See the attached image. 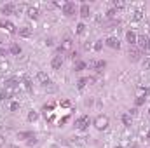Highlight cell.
Segmentation results:
<instances>
[{
	"label": "cell",
	"mask_w": 150,
	"mask_h": 148,
	"mask_svg": "<svg viewBox=\"0 0 150 148\" xmlns=\"http://www.w3.org/2000/svg\"><path fill=\"white\" fill-rule=\"evenodd\" d=\"M113 7H115V9H120V7H124V2H117V0H115V2H113Z\"/></svg>",
	"instance_id": "1f68e13d"
},
{
	"label": "cell",
	"mask_w": 150,
	"mask_h": 148,
	"mask_svg": "<svg viewBox=\"0 0 150 148\" xmlns=\"http://www.w3.org/2000/svg\"><path fill=\"white\" fill-rule=\"evenodd\" d=\"M26 14H28V18H30V19H37L38 16H40V11H38L37 7H28Z\"/></svg>",
	"instance_id": "30bf717a"
},
{
	"label": "cell",
	"mask_w": 150,
	"mask_h": 148,
	"mask_svg": "<svg viewBox=\"0 0 150 148\" xmlns=\"http://www.w3.org/2000/svg\"><path fill=\"white\" fill-rule=\"evenodd\" d=\"M145 99H147L145 96H138V98H136V106H140V105H143V103H145Z\"/></svg>",
	"instance_id": "4316f807"
},
{
	"label": "cell",
	"mask_w": 150,
	"mask_h": 148,
	"mask_svg": "<svg viewBox=\"0 0 150 148\" xmlns=\"http://www.w3.org/2000/svg\"><path fill=\"white\" fill-rule=\"evenodd\" d=\"M89 124H91V118H89L87 115H82V117H79V118H77L75 127H77V129H80V131H84V129H87V127H89Z\"/></svg>",
	"instance_id": "7a4b0ae2"
},
{
	"label": "cell",
	"mask_w": 150,
	"mask_h": 148,
	"mask_svg": "<svg viewBox=\"0 0 150 148\" xmlns=\"http://www.w3.org/2000/svg\"><path fill=\"white\" fill-rule=\"evenodd\" d=\"M149 117H150V110H149Z\"/></svg>",
	"instance_id": "f35d334b"
},
{
	"label": "cell",
	"mask_w": 150,
	"mask_h": 148,
	"mask_svg": "<svg viewBox=\"0 0 150 148\" xmlns=\"http://www.w3.org/2000/svg\"><path fill=\"white\" fill-rule=\"evenodd\" d=\"M4 143H5V138H4V136H2V134H0V148L4 147Z\"/></svg>",
	"instance_id": "d590c367"
},
{
	"label": "cell",
	"mask_w": 150,
	"mask_h": 148,
	"mask_svg": "<svg viewBox=\"0 0 150 148\" xmlns=\"http://www.w3.org/2000/svg\"><path fill=\"white\" fill-rule=\"evenodd\" d=\"M63 14H65V16H74L75 14V4L65 2V5H63Z\"/></svg>",
	"instance_id": "52a82bcc"
},
{
	"label": "cell",
	"mask_w": 150,
	"mask_h": 148,
	"mask_svg": "<svg viewBox=\"0 0 150 148\" xmlns=\"http://www.w3.org/2000/svg\"><path fill=\"white\" fill-rule=\"evenodd\" d=\"M115 16H117V12H115V9H110V11L107 12V18H110V19H113Z\"/></svg>",
	"instance_id": "f546056e"
},
{
	"label": "cell",
	"mask_w": 150,
	"mask_h": 148,
	"mask_svg": "<svg viewBox=\"0 0 150 148\" xmlns=\"http://www.w3.org/2000/svg\"><path fill=\"white\" fill-rule=\"evenodd\" d=\"M108 124H110V118H108L107 115H98V117L94 118V125H96V129H100V131L107 129Z\"/></svg>",
	"instance_id": "6da1fadb"
},
{
	"label": "cell",
	"mask_w": 150,
	"mask_h": 148,
	"mask_svg": "<svg viewBox=\"0 0 150 148\" xmlns=\"http://www.w3.org/2000/svg\"><path fill=\"white\" fill-rule=\"evenodd\" d=\"M86 68H87V63H86V61H80V59H79V61H75L74 63V70L75 72H82V70H86Z\"/></svg>",
	"instance_id": "5bb4252c"
},
{
	"label": "cell",
	"mask_w": 150,
	"mask_h": 148,
	"mask_svg": "<svg viewBox=\"0 0 150 148\" xmlns=\"http://www.w3.org/2000/svg\"><path fill=\"white\" fill-rule=\"evenodd\" d=\"M61 65H63V59H61V56H56V58L51 61V66H52L54 70H59V68H61Z\"/></svg>",
	"instance_id": "9a60e30c"
},
{
	"label": "cell",
	"mask_w": 150,
	"mask_h": 148,
	"mask_svg": "<svg viewBox=\"0 0 150 148\" xmlns=\"http://www.w3.org/2000/svg\"><path fill=\"white\" fill-rule=\"evenodd\" d=\"M23 85H25V89H26V91H32V82H30L28 78H25V80H23Z\"/></svg>",
	"instance_id": "d4e9b609"
},
{
	"label": "cell",
	"mask_w": 150,
	"mask_h": 148,
	"mask_svg": "<svg viewBox=\"0 0 150 148\" xmlns=\"http://www.w3.org/2000/svg\"><path fill=\"white\" fill-rule=\"evenodd\" d=\"M28 145H30V147H33V145H37V136H35V138H32V140L28 141Z\"/></svg>",
	"instance_id": "836d02e7"
},
{
	"label": "cell",
	"mask_w": 150,
	"mask_h": 148,
	"mask_svg": "<svg viewBox=\"0 0 150 148\" xmlns=\"http://www.w3.org/2000/svg\"><path fill=\"white\" fill-rule=\"evenodd\" d=\"M0 28H4L7 33H16V32H18L16 26H14L11 21H7V19H2V21H0Z\"/></svg>",
	"instance_id": "5b68a950"
},
{
	"label": "cell",
	"mask_w": 150,
	"mask_h": 148,
	"mask_svg": "<svg viewBox=\"0 0 150 148\" xmlns=\"http://www.w3.org/2000/svg\"><path fill=\"white\" fill-rule=\"evenodd\" d=\"M37 118H38L37 111H30V113H28V120H32V122H33V120H37Z\"/></svg>",
	"instance_id": "603a6c76"
},
{
	"label": "cell",
	"mask_w": 150,
	"mask_h": 148,
	"mask_svg": "<svg viewBox=\"0 0 150 148\" xmlns=\"http://www.w3.org/2000/svg\"><path fill=\"white\" fill-rule=\"evenodd\" d=\"M79 12H80V16H82L84 19L91 16V9H89V5H87V4H82V5H80V11H79Z\"/></svg>",
	"instance_id": "8fae6325"
},
{
	"label": "cell",
	"mask_w": 150,
	"mask_h": 148,
	"mask_svg": "<svg viewBox=\"0 0 150 148\" xmlns=\"http://www.w3.org/2000/svg\"><path fill=\"white\" fill-rule=\"evenodd\" d=\"M7 54H9V51L4 49V47H0V58H4V56H7Z\"/></svg>",
	"instance_id": "d6a6232c"
},
{
	"label": "cell",
	"mask_w": 150,
	"mask_h": 148,
	"mask_svg": "<svg viewBox=\"0 0 150 148\" xmlns=\"http://www.w3.org/2000/svg\"><path fill=\"white\" fill-rule=\"evenodd\" d=\"M142 18H143V12H142V11H136L134 16H133V19H136V21H140Z\"/></svg>",
	"instance_id": "484cf974"
},
{
	"label": "cell",
	"mask_w": 150,
	"mask_h": 148,
	"mask_svg": "<svg viewBox=\"0 0 150 148\" xmlns=\"http://www.w3.org/2000/svg\"><path fill=\"white\" fill-rule=\"evenodd\" d=\"M127 58H129V61H138L140 59V51L138 49H129Z\"/></svg>",
	"instance_id": "7c38bea8"
},
{
	"label": "cell",
	"mask_w": 150,
	"mask_h": 148,
	"mask_svg": "<svg viewBox=\"0 0 150 148\" xmlns=\"http://www.w3.org/2000/svg\"><path fill=\"white\" fill-rule=\"evenodd\" d=\"M136 42L140 44L142 51H143L145 54H149V56H150V38L145 37V35H142V37H138V40H136Z\"/></svg>",
	"instance_id": "3957f363"
},
{
	"label": "cell",
	"mask_w": 150,
	"mask_h": 148,
	"mask_svg": "<svg viewBox=\"0 0 150 148\" xmlns=\"http://www.w3.org/2000/svg\"><path fill=\"white\" fill-rule=\"evenodd\" d=\"M120 120H122V124H124V125H127V127H129V125H131V122H133V117H131L129 113H122Z\"/></svg>",
	"instance_id": "d6986e66"
},
{
	"label": "cell",
	"mask_w": 150,
	"mask_h": 148,
	"mask_svg": "<svg viewBox=\"0 0 150 148\" xmlns=\"http://www.w3.org/2000/svg\"><path fill=\"white\" fill-rule=\"evenodd\" d=\"M91 82H94V78H91V77H84V78H80L79 82H77V85H79V89H84L87 84H91Z\"/></svg>",
	"instance_id": "4fadbf2b"
},
{
	"label": "cell",
	"mask_w": 150,
	"mask_h": 148,
	"mask_svg": "<svg viewBox=\"0 0 150 148\" xmlns=\"http://www.w3.org/2000/svg\"><path fill=\"white\" fill-rule=\"evenodd\" d=\"M9 52H11V54H14V56H18V54H21V47H19L18 44H11Z\"/></svg>",
	"instance_id": "44dd1931"
},
{
	"label": "cell",
	"mask_w": 150,
	"mask_h": 148,
	"mask_svg": "<svg viewBox=\"0 0 150 148\" xmlns=\"http://www.w3.org/2000/svg\"><path fill=\"white\" fill-rule=\"evenodd\" d=\"M126 40L129 42V45H133V44H136L138 37H136V33H134V32H127V33H126Z\"/></svg>",
	"instance_id": "e0dca14e"
},
{
	"label": "cell",
	"mask_w": 150,
	"mask_h": 148,
	"mask_svg": "<svg viewBox=\"0 0 150 148\" xmlns=\"http://www.w3.org/2000/svg\"><path fill=\"white\" fill-rule=\"evenodd\" d=\"M72 49H74L72 38H65V40L61 42V45H59V51H61V52H68V51H72Z\"/></svg>",
	"instance_id": "8992f818"
},
{
	"label": "cell",
	"mask_w": 150,
	"mask_h": 148,
	"mask_svg": "<svg viewBox=\"0 0 150 148\" xmlns=\"http://www.w3.org/2000/svg\"><path fill=\"white\" fill-rule=\"evenodd\" d=\"M9 110H11V111L19 110V103H16V101H11V103H9Z\"/></svg>",
	"instance_id": "7402d4cb"
},
{
	"label": "cell",
	"mask_w": 150,
	"mask_h": 148,
	"mask_svg": "<svg viewBox=\"0 0 150 148\" xmlns=\"http://www.w3.org/2000/svg\"><path fill=\"white\" fill-rule=\"evenodd\" d=\"M105 44H107L108 47H112V49H119V47H120V42H119L117 37H108L105 40Z\"/></svg>",
	"instance_id": "ba28073f"
},
{
	"label": "cell",
	"mask_w": 150,
	"mask_h": 148,
	"mask_svg": "<svg viewBox=\"0 0 150 148\" xmlns=\"http://www.w3.org/2000/svg\"><path fill=\"white\" fill-rule=\"evenodd\" d=\"M61 106H63V108H70V106H72V103H70L68 99H65V101H61Z\"/></svg>",
	"instance_id": "4dcf8cb0"
},
{
	"label": "cell",
	"mask_w": 150,
	"mask_h": 148,
	"mask_svg": "<svg viewBox=\"0 0 150 148\" xmlns=\"http://www.w3.org/2000/svg\"><path fill=\"white\" fill-rule=\"evenodd\" d=\"M149 138H150V131H149Z\"/></svg>",
	"instance_id": "8d00e7d4"
},
{
	"label": "cell",
	"mask_w": 150,
	"mask_h": 148,
	"mask_svg": "<svg viewBox=\"0 0 150 148\" xmlns=\"http://www.w3.org/2000/svg\"><path fill=\"white\" fill-rule=\"evenodd\" d=\"M115 148H122V147H115Z\"/></svg>",
	"instance_id": "74e56055"
},
{
	"label": "cell",
	"mask_w": 150,
	"mask_h": 148,
	"mask_svg": "<svg viewBox=\"0 0 150 148\" xmlns=\"http://www.w3.org/2000/svg\"><path fill=\"white\" fill-rule=\"evenodd\" d=\"M32 138H35V134L33 132H28V131H23V132H18V140H32Z\"/></svg>",
	"instance_id": "2e32d148"
},
{
	"label": "cell",
	"mask_w": 150,
	"mask_h": 148,
	"mask_svg": "<svg viewBox=\"0 0 150 148\" xmlns=\"http://www.w3.org/2000/svg\"><path fill=\"white\" fill-rule=\"evenodd\" d=\"M89 66H91L93 70H96V72H103L105 66H107V61H103V59H94V61L89 63Z\"/></svg>",
	"instance_id": "277c9868"
},
{
	"label": "cell",
	"mask_w": 150,
	"mask_h": 148,
	"mask_svg": "<svg viewBox=\"0 0 150 148\" xmlns=\"http://www.w3.org/2000/svg\"><path fill=\"white\" fill-rule=\"evenodd\" d=\"M11 148H16V147H11Z\"/></svg>",
	"instance_id": "ab89813d"
},
{
	"label": "cell",
	"mask_w": 150,
	"mask_h": 148,
	"mask_svg": "<svg viewBox=\"0 0 150 148\" xmlns=\"http://www.w3.org/2000/svg\"><path fill=\"white\" fill-rule=\"evenodd\" d=\"M70 58H72L74 61H79V54H77V52H72V56H70Z\"/></svg>",
	"instance_id": "e575fe53"
},
{
	"label": "cell",
	"mask_w": 150,
	"mask_h": 148,
	"mask_svg": "<svg viewBox=\"0 0 150 148\" xmlns=\"http://www.w3.org/2000/svg\"><path fill=\"white\" fill-rule=\"evenodd\" d=\"M86 32V25L84 23H79L77 25V33H84Z\"/></svg>",
	"instance_id": "cb8c5ba5"
},
{
	"label": "cell",
	"mask_w": 150,
	"mask_h": 148,
	"mask_svg": "<svg viewBox=\"0 0 150 148\" xmlns=\"http://www.w3.org/2000/svg\"><path fill=\"white\" fill-rule=\"evenodd\" d=\"M18 33H19L21 37H30V35H32V28L23 26V28H19V30H18Z\"/></svg>",
	"instance_id": "ffe728a7"
},
{
	"label": "cell",
	"mask_w": 150,
	"mask_h": 148,
	"mask_svg": "<svg viewBox=\"0 0 150 148\" xmlns=\"http://www.w3.org/2000/svg\"><path fill=\"white\" fill-rule=\"evenodd\" d=\"M143 68H145V70H150V56L145 58V61H143Z\"/></svg>",
	"instance_id": "83f0119b"
},
{
	"label": "cell",
	"mask_w": 150,
	"mask_h": 148,
	"mask_svg": "<svg viewBox=\"0 0 150 148\" xmlns=\"http://www.w3.org/2000/svg\"><path fill=\"white\" fill-rule=\"evenodd\" d=\"M16 11V5H12V4H5L4 7H2V12L4 14H12Z\"/></svg>",
	"instance_id": "ac0fdd59"
},
{
	"label": "cell",
	"mask_w": 150,
	"mask_h": 148,
	"mask_svg": "<svg viewBox=\"0 0 150 148\" xmlns=\"http://www.w3.org/2000/svg\"><path fill=\"white\" fill-rule=\"evenodd\" d=\"M93 47H94V51H101V49H103V42H100V40H98Z\"/></svg>",
	"instance_id": "f1b7e54d"
},
{
	"label": "cell",
	"mask_w": 150,
	"mask_h": 148,
	"mask_svg": "<svg viewBox=\"0 0 150 148\" xmlns=\"http://www.w3.org/2000/svg\"><path fill=\"white\" fill-rule=\"evenodd\" d=\"M37 80L42 84V85H47V84L51 82V80H49V75L44 73V72H38V73H37Z\"/></svg>",
	"instance_id": "9c48e42d"
}]
</instances>
